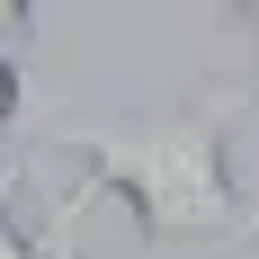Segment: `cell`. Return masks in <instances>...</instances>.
Returning a JSON list of instances; mask_svg holds the SVG:
<instances>
[{
	"mask_svg": "<svg viewBox=\"0 0 259 259\" xmlns=\"http://www.w3.org/2000/svg\"><path fill=\"white\" fill-rule=\"evenodd\" d=\"M0 18H9V54L27 45V18H36V0H0Z\"/></svg>",
	"mask_w": 259,
	"mask_h": 259,
	"instance_id": "cell-3",
	"label": "cell"
},
{
	"mask_svg": "<svg viewBox=\"0 0 259 259\" xmlns=\"http://www.w3.org/2000/svg\"><path fill=\"white\" fill-rule=\"evenodd\" d=\"M0 259H45V250H36V224H27V214H0Z\"/></svg>",
	"mask_w": 259,
	"mask_h": 259,
	"instance_id": "cell-2",
	"label": "cell"
},
{
	"mask_svg": "<svg viewBox=\"0 0 259 259\" xmlns=\"http://www.w3.org/2000/svg\"><path fill=\"white\" fill-rule=\"evenodd\" d=\"M250 116V90H197L152 116H54V143L80 152V188L54 197V224H80L90 197H125L143 241H250L259 214H241L233 188V125Z\"/></svg>",
	"mask_w": 259,
	"mask_h": 259,
	"instance_id": "cell-1",
	"label": "cell"
},
{
	"mask_svg": "<svg viewBox=\"0 0 259 259\" xmlns=\"http://www.w3.org/2000/svg\"><path fill=\"white\" fill-rule=\"evenodd\" d=\"M250 241H259V224H250Z\"/></svg>",
	"mask_w": 259,
	"mask_h": 259,
	"instance_id": "cell-5",
	"label": "cell"
},
{
	"mask_svg": "<svg viewBox=\"0 0 259 259\" xmlns=\"http://www.w3.org/2000/svg\"><path fill=\"white\" fill-rule=\"evenodd\" d=\"M250 27H259V0H250Z\"/></svg>",
	"mask_w": 259,
	"mask_h": 259,
	"instance_id": "cell-4",
	"label": "cell"
}]
</instances>
